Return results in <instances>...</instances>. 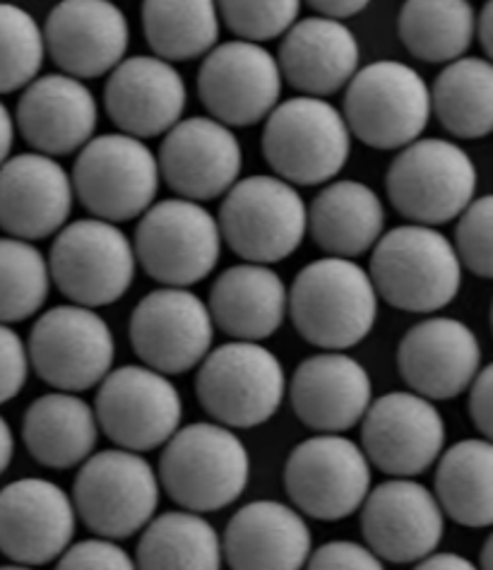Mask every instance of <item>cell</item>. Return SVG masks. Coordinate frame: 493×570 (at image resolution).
I'll list each match as a JSON object with an SVG mask.
<instances>
[{
  "label": "cell",
  "mask_w": 493,
  "mask_h": 570,
  "mask_svg": "<svg viewBox=\"0 0 493 570\" xmlns=\"http://www.w3.org/2000/svg\"><path fill=\"white\" fill-rule=\"evenodd\" d=\"M289 316L313 347L345 352L362 344L378 318V292L368 269L349 258L308 263L289 289Z\"/></svg>",
  "instance_id": "6da1fadb"
},
{
  "label": "cell",
  "mask_w": 493,
  "mask_h": 570,
  "mask_svg": "<svg viewBox=\"0 0 493 570\" xmlns=\"http://www.w3.org/2000/svg\"><path fill=\"white\" fill-rule=\"evenodd\" d=\"M368 275L385 304L407 313H436L453 304L462 287L455 244L424 224L385 232L373 246Z\"/></svg>",
  "instance_id": "7a4b0ae2"
},
{
  "label": "cell",
  "mask_w": 493,
  "mask_h": 570,
  "mask_svg": "<svg viewBox=\"0 0 493 570\" xmlns=\"http://www.w3.org/2000/svg\"><path fill=\"white\" fill-rule=\"evenodd\" d=\"M250 479V455L229 426L198 422L164 443L159 484L190 513H215L241 499Z\"/></svg>",
  "instance_id": "3957f363"
},
{
  "label": "cell",
  "mask_w": 493,
  "mask_h": 570,
  "mask_svg": "<svg viewBox=\"0 0 493 570\" xmlns=\"http://www.w3.org/2000/svg\"><path fill=\"white\" fill-rule=\"evenodd\" d=\"M263 157L292 186H323L347 167L352 132L335 104L323 97L279 101L265 118Z\"/></svg>",
  "instance_id": "277c9868"
},
{
  "label": "cell",
  "mask_w": 493,
  "mask_h": 570,
  "mask_svg": "<svg viewBox=\"0 0 493 570\" xmlns=\"http://www.w3.org/2000/svg\"><path fill=\"white\" fill-rule=\"evenodd\" d=\"M221 242L246 263L273 265L289 258L308 234V205L279 176H248L227 190L219 207Z\"/></svg>",
  "instance_id": "5b68a950"
},
{
  "label": "cell",
  "mask_w": 493,
  "mask_h": 570,
  "mask_svg": "<svg viewBox=\"0 0 493 570\" xmlns=\"http://www.w3.org/2000/svg\"><path fill=\"white\" fill-rule=\"evenodd\" d=\"M480 174L460 145L420 138L402 147L385 176L393 207L412 224L441 227L457 219L474 200Z\"/></svg>",
  "instance_id": "8992f818"
},
{
  "label": "cell",
  "mask_w": 493,
  "mask_h": 570,
  "mask_svg": "<svg viewBox=\"0 0 493 570\" xmlns=\"http://www.w3.org/2000/svg\"><path fill=\"white\" fill-rule=\"evenodd\" d=\"M196 390L203 410L221 426L256 429L277 414L287 376L265 344L234 340L203 358Z\"/></svg>",
  "instance_id": "52a82bcc"
},
{
  "label": "cell",
  "mask_w": 493,
  "mask_h": 570,
  "mask_svg": "<svg viewBox=\"0 0 493 570\" xmlns=\"http://www.w3.org/2000/svg\"><path fill=\"white\" fill-rule=\"evenodd\" d=\"M345 121L373 149H402L431 121V89L412 66L376 61L356 70L345 95Z\"/></svg>",
  "instance_id": "ba28073f"
},
{
  "label": "cell",
  "mask_w": 493,
  "mask_h": 570,
  "mask_svg": "<svg viewBox=\"0 0 493 570\" xmlns=\"http://www.w3.org/2000/svg\"><path fill=\"white\" fill-rule=\"evenodd\" d=\"M72 188L92 217L130 222L155 205L159 161L145 140L107 132L89 140L75 159Z\"/></svg>",
  "instance_id": "9c48e42d"
},
{
  "label": "cell",
  "mask_w": 493,
  "mask_h": 570,
  "mask_svg": "<svg viewBox=\"0 0 493 570\" xmlns=\"http://www.w3.org/2000/svg\"><path fill=\"white\" fill-rule=\"evenodd\" d=\"M159 476L140 453L101 450L82 462L72 503L78 518L103 539H126L145 530L159 505Z\"/></svg>",
  "instance_id": "30bf717a"
},
{
  "label": "cell",
  "mask_w": 493,
  "mask_h": 570,
  "mask_svg": "<svg viewBox=\"0 0 493 570\" xmlns=\"http://www.w3.org/2000/svg\"><path fill=\"white\" fill-rule=\"evenodd\" d=\"M51 282L72 304H116L136 279L138 258L130 238L114 222L89 217L58 232L49 253Z\"/></svg>",
  "instance_id": "8fae6325"
},
{
  "label": "cell",
  "mask_w": 493,
  "mask_h": 570,
  "mask_svg": "<svg viewBox=\"0 0 493 570\" xmlns=\"http://www.w3.org/2000/svg\"><path fill=\"white\" fill-rule=\"evenodd\" d=\"M138 265L164 287H190L213 273L221 255L219 222L188 198L155 203L136 229Z\"/></svg>",
  "instance_id": "7c38bea8"
},
{
  "label": "cell",
  "mask_w": 493,
  "mask_h": 570,
  "mask_svg": "<svg viewBox=\"0 0 493 570\" xmlns=\"http://www.w3.org/2000/svg\"><path fill=\"white\" fill-rule=\"evenodd\" d=\"M27 352L43 383L63 393H82L111 373L116 337L95 308L53 306L34 323Z\"/></svg>",
  "instance_id": "4fadbf2b"
},
{
  "label": "cell",
  "mask_w": 493,
  "mask_h": 570,
  "mask_svg": "<svg viewBox=\"0 0 493 570\" xmlns=\"http://www.w3.org/2000/svg\"><path fill=\"white\" fill-rule=\"evenodd\" d=\"M284 489L302 515L345 520L368 497L371 462L364 448L342 433H321L292 450L284 464Z\"/></svg>",
  "instance_id": "5bb4252c"
},
{
  "label": "cell",
  "mask_w": 493,
  "mask_h": 570,
  "mask_svg": "<svg viewBox=\"0 0 493 570\" xmlns=\"http://www.w3.org/2000/svg\"><path fill=\"white\" fill-rule=\"evenodd\" d=\"M95 414L118 448L145 453L181 429L184 400L164 373L149 366H121L99 383Z\"/></svg>",
  "instance_id": "9a60e30c"
},
{
  "label": "cell",
  "mask_w": 493,
  "mask_h": 570,
  "mask_svg": "<svg viewBox=\"0 0 493 570\" xmlns=\"http://www.w3.org/2000/svg\"><path fill=\"white\" fill-rule=\"evenodd\" d=\"M128 333L145 366L178 376L200 366L213 352L215 321L198 294L186 287H161L132 308Z\"/></svg>",
  "instance_id": "2e32d148"
},
{
  "label": "cell",
  "mask_w": 493,
  "mask_h": 570,
  "mask_svg": "<svg viewBox=\"0 0 493 570\" xmlns=\"http://www.w3.org/2000/svg\"><path fill=\"white\" fill-rule=\"evenodd\" d=\"M282 70L263 43L234 39L203 56L198 95L213 118L229 128L256 126L279 104Z\"/></svg>",
  "instance_id": "e0dca14e"
},
{
  "label": "cell",
  "mask_w": 493,
  "mask_h": 570,
  "mask_svg": "<svg viewBox=\"0 0 493 570\" xmlns=\"http://www.w3.org/2000/svg\"><path fill=\"white\" fill-rule=\"evenodd\" d=\"M362 448L368 462L393 476H420L443 455L445 422L436 404L407 390L371 402Z\"/></svg>",
  "instance_id": "ac0fdd59"
},
{
  "label": "cell",
  "mask_w": 493,
  "mask_h": 570,
  "mask_svg": "<svg viewBox=\"0 0 493 570\" xmlns=\"http://www.w3.org/2000/svg\"><path fill=\"white\" fill-rule=\"evenodd\" d=\"M157 161L178 198L205 203L227 195L238 181L244 153L229 126L213 116H190L164 135Z\"/></svg>",
  "instance_id": "d6986e66"
},
{
  "label": "cell",
  "mask_w": 493,
  "mask_h": 570,
  "mask_svg": "<svg viewBox=\"0 0 493 570\" xmlns=\"http://www.w3.org/2000/svg\"><path fill=\"white\" fill-rule=\"evenodd\" d=\"M362 532L378 559L420 563L436 553L445 513L431 489L397 476L368 491L362 505Z\"/></svg>",
  "instance_id": "ffe728a7"
},
{
  "label": "cell",
  "mask_w": 493,
  "mask_h": 570,
  "mask_svg": "<svg viewBox=\"0 0 493 570\" xmlns=\"http://www.w3.org/2000/svg\"><path fill=\"white\" fill-rule=\"evenodd\" d=\"M78 530V510L49 479L24 476L0 489V551L22 566L61 559Z\"/></svg>",
  "instance_id": "44dd1931"
},
{
  "label": "cell",
  "mask_w": 493,
  "mask_h": 570,
  "mask_svg": "<svg viewBox=\"0 0 493 570\" xmlns=\"http://www.w3.org/2000/svg\"><path fill=\"white\" fill-rule=\"evenodd\" d=\"M397 368L412 393L431 402L453 400L467 393L482 371V344L467 323L426 318L402 337Z\"/></svg>",
  "instance_id": "7402d4cb"
},
{
  "label": "cell",
  "mask_w": 493,
  "mask_h": 570,
  "mask_svg": "<svg viewBox=\"0 0 493 570\" xmlns=\"http://www.w3.org/2000/svg\"><path fill=\"white\" fill-rule=\"evenodd\" d=\"M43 43L66 75L95 80L124 61L130 27L114 0H61L43 24Z\"/></svg>",
  "instance_id": "603a6c76"
},
{
  "label": "cell",
  "mask_w": 493,
  "mask_h": 570,
  "mask_svg": "<svg viewBox=\"0 0 493 570\" xmlns=\"http://www.w3.org/2000/svg\"><path fill=\"white\" fill-rule=\"evenodd\" d=\"M188 89L181 72L159 56L124 58L103 85L114 126L132 138H159L184 118Z\"/></svg>",
  "instance_id": "cb8c5ba5"
},
{
  "label": "cell",
  "mask_w": 493,
  "mask_h": 570,
  "mask_svg": "<svg viewBox=\"0 0 493 570\" xmlns=\"http://www.w3.org/2000/svg\"><path fill=\"white\" fill-rule=\"evenodd\" d=\"M70 174L53 157L24 153L0 164V229L39 242L61 232L72 213Z\"/></svg>",
  "instance_id": "d4e9b609"
},
{
  "label": "cell",
  "mask_w": 493,
  "mask_h": 570,
  "mask_svg": "<svg viewBox=\"0 0 493 570\" xmlns=\"http://www.w3.org/2000/svg\"><path fill=\"white\" fill-rule=\"evenodd\" d=\"M14 121L34 153L63 157L95 138L99 104L85 80L51 72L24 87Z\"/></svg>",
  "instance_id": "484cf974"
},
{
  "label": "cell",
  "mask_w": 493,
  "mask_h": 570,
  "mask_svg": "<svg viewBox=\"0 0 493 570\" xmlns=\"http://www.w3.org/2000/svg\"><path fill=\"white\" fill-rule=\"evenodd\" d=\"M289 397L302 424L321 433H342L364 419L373 402V383L354 356L323 352L296 366Z\"/></svg>",
  "instance_id": "4316f807"
},
{
  "label": "cell",
  "mask_w": 493,
  "mask_h": 570,
  "mask_svg": "<svg viewBox=\"0 0 493 570\" xmlns=\"http://www.w3.org/2000/svg\"><path fill=\"white\" fill-rule=\"evenodd\" d=\"M362 61L352 29L333 18L296 20L279 43L282 78L308 97H331L347 87Z\"/></svg>",
  "instance_id": "83f0119b"
},
{
  "label": "cell",
  "mask_w": 493,
  "mask_h": 570,
  "mask_svg": "<svg viewBox=\"0 0 493 570\" xmlns=\"http://www.w3.org/2000/svg\"><path fill=\"white\" fill-rule=\"evenodd\" d=\"M313 537L304 515L279 501H253L229 520L221 551L231 570H304Z\"/></svg>",
  "instance_id": "f1b7e54d"
},
{
  "label": "cell",
  "mask_w": 493,
  "mask_h": 570,
  "mask_svg": "<svg viewBox=\"0 0 493 570\" xmlns=\"http://www.w3.org/2000/svg\"><path fill=\"white\" fill-rule=\"evenodd\" d=\"M207 308L221 333L234 340L260 342L273 337L287 318L289 289L273 267L234 265L217 277Z\"/></svg>",
  "instance_id": "f546056e"
},
{
  "label": "cell",
  "mask_w": 493,
  "mask_h": 570,
  "mask_svg": "<svg viewBox=\"0 0 493 570\" xmlns=\"http://www.w3.org/2000/svg\"><path fill=\"white\" fill-rule=\"evenodd\" d=\"M385 229L381 195L362 181L327 184L308 207V232L327 255L358 258L378 244Z\"/></svg>",
  "instance_id": "4dcf8cb0"
},
{
  "label": "cell",
  "mask_w": 493,
  "mask_h": 570,
  "mask_svg": "<svg viewBox=\"0 0 493 570\" xmlns=\"http://www.w3.org/2000/svg\"><path fill=\"white\" fill-rule=\"evenodd\" d=\"M22 439L29 455L43 468L70 470L92 455L99 439V422L92 404L75 393L56 390L29 404Z\"/></svg>",
  "instance_id": "1f68e13d"
},
{
  "label": "cell",
  "mask_w": 493,
  "mask_h": 570,
  "mask_svg": "<svg viewBox=\"0 0 493 570\" xmlns=\"http://www.w3.org/2000/svg\"><path fill=\"white\" fill-rule=\"evenodd\" d=\"M436 499L465 528L493 524V441L465 439L438 458Z\"/></svg>",
  "instance_id": "d6a6232c"
},
{
  "label": "cell",
  "mask_w": 493,
  "mask_h": 570,
  "mask_svg": "<svg viewBox=\"0 0 493 570\" xmlns=\"http://www.w3.org/2000/svg\"><path fill=\"white\" fill-rule=\"evenodd\" d=\"M431 107L455 138H489L493 132V63L472 56L447 63L433 82Z\"/></svg>",
  "instance_id": "836d02e7"
},
{
  "label": "cell",
  "mask_w": 493,
  "mask_h": 570,
  "mask_svg": "<svg viewBox=\"0 0 493 570\" xmlns=\"http://www.w3.org/2000/svg\"><path fill=\"white\" fill-rule=\"evenodd\" d=\"M217 530L200 513L171 510L149 520L138 544V570H221Z\"/></svg>",
  "instance_id": "e575fe53"
},
{
  "label": "cell",
  "mask_w": 493,
  "mask_h": 570,
  "mask_svg": "<svg viewBox=\"0 0 493 570\" xmlns=\"http://www.w3.org/2000/svg\"><path fill=\"white\" fill-rule=\"evenodd\" d=\"M397 32L420 61L453 63L472 47L476 12L470 0H405Z\"/></svg>",
  "instance_id": "d590c367"
},
{
  "label": "cell",
  "mask_w": 493,
  "mask_h": 570,
  "mask_svg": "<svg viewBox=\"0 0 493 570\" xmlns=\"http://www.w3.org/2000/svg\"><path fill=\"white\" fill-rule=\"evenodd\" d=\"M217 0H142V32L164 61H196L219 41Z\"/></svg>",
  "instance_id": "8d00e7d4"
},
{
  "label": "cell",
  "mask_w": 493,
  "mask_h": 570,
  "mask_svg": "<svg viewBox=\"0 0 493 570\" xmlns=\"http://www.w3.org/2000/svg\"><path fill=\"white\" fill-rule=\"evenodd\" d=\"M49 261L32 242L0 238V323H22L47 304Z\"/></svg>",
  "instance_id": "74e56055"
},
{
  "label": "cell",
  "mask_w": 493,
  "mask_h": 570,
  "mask_svg": "<svg viewBox=\"0 0 493 570\" xmlns=\"http://www.w3.org/2000/svg\"><path fill=\"white\" fill-rule=\"evenodd\" d=\"M47 56L43 29L24 8L0 3V95L37 80Z\"/></svg>",
  "instance_id": "f35d334b"
},
{
  "label": "cell",
  "mask_w": 493,
  "mask_h": 570,
  "mask_svg": "<svg viewBox=\"0 0 493 570\" xmlns=\"http://www.w3.org/2000/svg\"><path fill=\"white\" fill-rule=\"evenodd\" d=\"M219 18L238 39L273 41L298 20L302 0H217Z\"/></svg>",
  "instance_id": "ab89813d"
},
{
  "label": "cell",
  "mask_w": 493,
  "mask_h": 570,
  "mask_svg": "<svg viewBox=\"0 0 493 570\" xmlns=\"http://www.w3.org/2000/svg\"><path fill=\"white\" fill-rule=\"evenodd\" d=\"M455 250L462 267L484 279H493V195L472 200L457 217Z\"/></svg>",
  "instance_id": "60d3db41"
},
{
  "label": "cell",
  "mask_w": 493,
  "mask_h": 570,
  "mask_svg": "<svg viewBox=\"0 0 493 570\" xmlns=\"http://www.w3.org/2000/svg\"><path fill=\"white\" fill-rule=\"evenodd\" d=\"M56 570H138V566L114 539L95 537L68 547Z\"/></svg>",
  "instance_id": "b9f144b4"
},
{
  "label": "cell",
  "mask_w": 493,
  "mask_h": 570,
  "mask_svg": "<svg viewBox=\"0 0 493 570\" xmlns=\"http://www.w3.org/2000/svg\"><path fill=\"white\" fill-rule=\"evenodd\" d=\"M29 352L22 337L6 323H0V404L22 393L29 379Z\"/></svg>",
  "instance_id": "7bdbcfd3"
},
{
  "label": "cell",
  "mask_w": 493,
  "mask_h": 570,
  "mask_svg": "<svg viewBox=\"0 0 493 570\" xmlns=\"http://www.w3.org/2000/svg\"><path fill=\"white\" fill-rule=\"evenodd\" d=\"M306 570H385V566L368 547L327 542L310 553Z\"/></svg>",
  "instance_id": "ee69618b"
},
{
  "label": "cell",
  "mask_w": 493,
  "mask_h": 570,
  "mask_svg": "<svg viewBox=\"0 0 493 570\" xmlns=\"http://www.w3.org/2000/svg\"><path fill=\"white\" fill-rule=\"evenodd\" d=\"M470 416L484 439L493 441V364L476 373L470 387Z\"/></svg>",
  "instance_id": "f6af8a7d"
},
{
  "label": "cell",
  "mask_w": 493,
  "mask_h": 570,
  "mask_svg": "<svg viewBox=\"0 0 493 570\" xmlns=\"http://www.w3.org/2000/svg\"><path fill=\"white\" fill-rule=\"evenodd\" d=\"M306 3L318 10L323 18H333V20H345L352 18V14H358L371 6V0H306Z\"/></svg>",
  "instance_id": "bcb514c9"
},
{
  "label": "cell",
  "mask_w": 493,
  "mask_h": 570,
  "mask_svg": "<svg viewBox=\"0 0 493 570\" xmlns=\"http://www.w3.org/2000/svg\"><path fill=\"white\" fill-rule=\"evenodd\" d=\"M414 570H480L470 559L460 553H431L422 559Z\"/></svg>",
  "instance_id": "7dc6e473"
},
{
  "label": "cell",
  "mask_w": 493,
  "mask_h": 570,
  "mask_svg": "<svg viewBox=\"0 0 493 570\" xmlns=\"http://www.w3.org/2000/svg\"><path fill=\"white\" fill-rule=\"evenodd\" d=\"M476 35H480L482 47L493 63V0H489L480 18H476Z\"/></svg>",
  "instance_id": "c3c4849f"
},
{
  "label": "cell",
  "mask_w": 493,
  "mask_h": 570,
  "mask_svg": "<svg viewBox=\"0 0 493 570\" xmlns=\"http://www.w3.org/2000/svg\"><path fill=\"white\" fill-rule=\"evenodd\" d=\"M14 142V121L8 107L0 101V164L10 157V149Z\"/></svg>",
  "instance_id": "681fc988"
},
{
  "label": "cell",
  "mask_w": 493,
  "mask_h": 570,
  "mask_svg": "<svg viewBox=\"0 0 493 570\" xmlns=\"http://www.w3.org/2000/svg\"><path fill=\"white\" fill-rule=\"evenodd\" d=\"M14 455V436H12V429L6 422L3 416H0V474H6V470L10 468Z\"/></svg>",
  "instance_id": "f907efd6"
},
{
  "label": "cell",
  "mask_w": 493,
  "mask_h": 570,
  "mask_svg": "<svg viewBox=\"0 0 493 570\" xmlns=\"http://www.w3.org/2000/svg\"><path fill=\"white\" fill-rule=\"evenodd\" d=\"M480 570H493V534L486 539L482 547V559H480Z\"/></svg>",
  "instance_id": "816d5d0a"
},
{
  "label": "cell",
  "mask_w": 493,
  "mask_h": 570,
  "mask_svg": "<svg viewBox=\"0 0 493 570\" xmlns=\"http://www.w3.org/2000/svg\"><path fill=\"white\" fill-rule=\"evenodd\" d=\"M0 570H34V566H22V563H12V566H3Z\"/></svg>",
  "instance_id": "f5cc1de1"
},
{
  "label": "cell",
  "mask_w": 493,
  "mask_h": 570,
  "mask_svg": "<svg viewBox=\"0 0 493 570\" xmlns=\"http://www.w3.org/2000/svg\"><path fill=\"white\" fill-rule=\"evenodd\" d=\"M491 327H493V304H491Z\"/></svg>",
  "instance_id": "db71d44e"
}]
</instances>
